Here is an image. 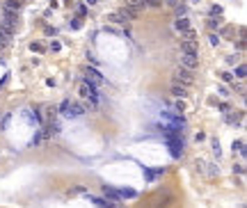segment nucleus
Returning <instances> with one entry per match:
<instances>
[{
    "label": "nucleus",
    "instance_id": "2eb2a0df",
    "mask_svg": "<svg viewBox=\"0 0 247 208\" xmlns=\"http://www.w3.org/2000/svg\"><path fill=\"white\" fill-rule=\"evenodd\" d=\"M211 147H213V153H215V156H217V158H220V156H222V149H220V142H217V139H213V142H211Z\"/></svg>",
    "mask_w": 247,
    "mask_h": 208
},
{
    "label": "nucleus",
    "instance_id": "f03ea898",
    "mask_svg": "<svg viewBox=\"0 0 247 208\" xmlns=\"http://www.w3.org/2000/svg\"><path fill=\"white\" fill-rule=\"evenodd\" d=\"M137 16V14L135 12H130L128 7H124V9H119V12H114V14H110V21L112 23H126V21H133V18Z\"/></svg>",
    "mask_w": 247,
    "mask_h": 208
},
{
    "label": "nucleus",
    "instance_id": "9d476101",
    "mask_svg": "<svg viewBox=\"0 0 247 208\" xmlns=\"http://www.w3.org/2000/svg\"><path fill=\"white\" fill-rule=\"evenodd\" d=\"M172 94L176 96V98H185V96H188L185 85H176V83H174V85H172Z\"/></svg>",
    "mask_w": 247,
    "mask_h": 208
},
{
    "label": "nucleus",
    "instance_id": "6e6552de",
    "mask_svg": "<svg viewBox=\"0 0 247 208\" xmlns=\"http://www.w3.org/2000/svg\"><path fill=\"white\" fill-rule=\"evenodd\" d=\"M174 28H176V30H178V32H185V30H188V28H190V21H188V18H185V16H178V18H176V21H174Z\"/></svg>",
    "mask_w": 247,
    "mask_h": 208
},
{
    "label": "nucleus",
    "instance_id": "bb28decb",
    "mask_svg": "<svg viewBox=\"0 0 247 208\" xmlns=\"http://www.w3.org/2000/svg\"><path fill=\"white\" fill-rule=\"evenodd\" d=\"M211 43H220V37H217V35H211Z\"/></svg>",
    "mask_w": 247,
    "mask_h": 208
},
{
    "label": "nucleus",
    "instance_id": "9b49d317",
    "mask_svg": "<svg viewBox=\"0 0 247 208\" xmlns=\"http://www.w3.org/2000/svg\"><path fill=\"white\" fill-rule=\"evenodd\" d=\"M21 9V0H5V12H18Z\"/></svg>",
    "mask_w": 247,
    "mask_h": 208
},
{
    "label": "nucleus",
    "instance_id": "f3484780",
    "mask_svg": "<svg viewBox=\"0 0 247 208\" xmlns=\"http://www.w3.org/2000/svg\"><path fill=\"white\" fill-rule=\"evenodd\" d=\"M41 139H43V135H41V133H37V135H35V137H32V142H30V147H37V144H39V142H41Z\"/></svg>",
    "mask_w": 247,
    "mask_h": 208
},
{
    "label": "nucleus",
    "instance_id": "a211bd4d",
    "mask_svg": "<svg viewBox=\"0 0 247 208\" xmlns=\"http://www.w3.org/2000/svg\"><path fill=\"white\" fill-rule=\"evenodd\" d=\"M174 110H176V112H183V110H185V103H183V98H181V101H176Z\"/></svg>",
    "mask_w": 247,
    "mask_h": 208
},
{
    "label": "nucleus",
    "instance_id": "c85d7f7f",
    "mask_svg": "<svg viewBox=\"0 0 247 208\" xmlns=\"http://www.w3.org/2000/svg\"><path fill=\"white\" fill-rule=\"evenodd\" d=\"M87 2H89V5H94V2H99V0H87Z\"/></svg>",
    "mask_w": 247,
    "mask_h": 208
},
{
    "label": "nucleus",
    "instance_id": "ddd939ff",
    "mask_svg": "<svg viewBox=\"0 0 247 208\" xmlns=\"http://www.w3.org/2000/svg\"><path fill=\"white\" fill-rule=\"evenodd\" d=\"M183 39L185 41H197V32L192 30V28H188V30L183 32Z\"/></svg>",
    "mask_w": 247,
    "mask_h": 208
},
{
    "label": "nucleus",
    "instance_id": "393cba45",
    "mask_svg": "<svg viewBox=\"0 0 247 208\" xmlns=\"http://www.w3.org/2000/svg\"><path fill=\"white\" fill-rule=\"evenodd\" d=\"M222 80H224V83H231V73H226V71H224V73H222Z\"/></svg>",
    "mask_w": 247,
    "mask_h": 208
},
{
    "label": "nucleus",
    "instance_id": "c756f323",
    "mask_svg": "<svg viewBox=\"0 0 247 208\" xmlns=\"http://www.w3.org/2000/svg\"><path fill=\"white\" fill-rule=\"evenodd\" d=\"M190 2H197V0H190Z\"/></svg>",
    "mask_w": 247,
    "mask_h": 208
},
{
    "label": "nucleus",
    "instance_id": "7ed1b4c3",
    "mask_svg": "<svg viewBox=\"0 0 247 208\" xmlns=\"http://www.w3.org/2000/svg\"><path fill=\"white\" fill-rule=\"evenodd\" d=\"M80 96H85V98H99V91H96V85H89V83H80Z\"/></svg>",
    "mask_w": 247,
    "mask_h": 208
},
{
    "label": "nucleus",
    "instance_id": "0eeeda50",
    "mask_svg": "<svg viewBox=\"0 0 247 208\" xmlns=\"http://www.w3.org/2000/svg\"><path fill=\"white\" fill-rule=\"evenodd\" d=\"M126 7H128L130 12H135V14H137L142 7H147V2H144V0H126Z\"/></svg>",
    "mask_w": 247,
    "mask_h": 208
},
{
    "label": "nucleus",
    "instance_id": "20e7f679",
    "mask_svg": "<svg viewBox=\"0 0 247 208\" xmlns=\"http://www.w3.org/2000/svg\"><path fill=\"white\" fill-rule=\"evenodd\" d=\"M197 64H199V55H190V53H183V55H181V66H185V69H195Z\"/></svg>",
    "mask_w": 247,
    "mask_h": 208
},
{
    "label": "nucleus",
    "instance_id": "b1692460",
    "mask_svg": "<svg viewBox=\"0 0 247 208\" xmlns=\"http://www.w3.org/2000/svg\"><path fill=\"white\" fill-rule=\"evenodd\" d=\"M30 48H32V50H37V53H41V50H43V46H41V43H32Z\"/></svg>",
    "mask_w": 247,
    "mask_h": 208
},
{
    "label": "nucleus",
    "instance_id": "a878e982",
    "mask_svg": "<svg viewBox=\"0 0 247 208\" xmlns=\"http://www.w3.org/2000/svg\"><path fill=\"white\" fill-rule=\"evenodd\" d=\"M208 25H211V28H215V25H220V18H217V21H215V18H211V21H208Z\"/></svg>",
    "mask_w": 247,
    "mask_h": 208
},
{
    "label": "nucleus",
    "instance_id": "423d86ee",
    "mask_svg": "<svg viewBox=\"0 0 247 208\" xmlns=\"http://www.w3.org/2000/svg\"><path fill=\"white\" fill-rule=\"evenodd\" d=\"M181 50H183V53H190V55H199V53H197V43H195V41H185V39H183V41H181Z\"/></svg>",
    "mask_w": 247,
    "mask_h": 208
},
{
    "label": "nucleus",
    "instance_id": "dca6fc26",
    "mask_svg": "<svg viewBox=\"0 0 247 208\" xmlns=\"http://www.w3.org/2000/svg\"><path fill=\"white\" fill-rule=\"evenodd\" d=\"M9 43V35H5V32H0V48H5Z\"/></svg>",
    "mask_w": 247,
    "mask_h": 208
},
{
    "label": "nucleus",
    "instance_id": "f8f14e48",
    "mask_svg": "<svg viewBox=\"0 0 247 208\" xmlns=\"http://www.w3.org/2000/svg\"><path fill=\"white\" fill-rule=\"evenodd\" d=\"M103 195H105V197H110V199H122V197H119V190H114V188H108V185H103Z\"/></svg>",
    "mask_w": 247,
    "mask_h": 208
},
{
    "label": "nucleus",
    "instance_id": "f257e3e1",
    "mask_svg": "<svg viewBox=\"0 0 247 208\" xmlns=\"http://www.w3.org/2000/svg\"><path fill=\"white\" fill-rule=\"evenodd\" d=\"M172 80H174L176 85H185V87H188V85H192V80H195V78H192L190 69H185V66H178V69L172 73Z\"/></svg>",
    "mask_w": 247,
    "mask_h": 208
},
{
    "label": "nucleus",
    "instance_id": "4468645a",
    "mask_svg": "<svg viewBox=\"0 0 247 208\" xmlns=\"http://www.w3.org/2000/svg\"><path fill=\"white\" fill-rule=\"evenodd\" d=\"M119 197H128V199H133V197H137V192H135L133 188H126V190H119Z\"/></svg>",
    "mask_w": 247,
    "mask_h": 208
},
{
    "label": "nucleus",
    "instance_id": "5701e85b",
    "mask_svg": "<svg viewBox=\"0 0 247 208\" xmlns=\"http://www.w3.org/2000/svg\"><path fill=\"white\" fill-rule=\"evenodd\" d=\"M217 91H220V96H229V89H226V87H217Z\"/></svg>",
    "mask_w": 247,
    "mask_h": 208
},
{
    "label": "nucleus",
    "instance_id": "6ab92c4d",
    "mask_svg": "<svg viewBox=\"0 0 247 208\" xmlns=\"http://www.w3.org/2000/svg\"><path fill=\"white\" fill-rule=\"evenodd\" d=\"M236 76H238V78H245V64H240L238 69H236Z\"/></svg>",
    "mask_w": 247,
    "mask_h": 208
},
{
    "label": "nucleus",
    "instance_id": "1a4fd4ad",
    "mask_svg": "<svg viewBox=\"0 0 247 208\" xmlns=\"http://www.w3.org/2000/svg\"><path fill=\"white\" fill-rule=\"evenodd\" d=\"M71 110H66V117H80V114H85V108H82L80 103H76V105H69Z\"/></svg>",
    "mask_w": 247,
    "mask_h": 208
},
{
    "label": "nucleus",
    "instance_id": "aec40b11",
    "mask_svg": "<svg viewBox=\"0 0 247 208\" xmlns=\"http://www.w3.org/2000/svg\"><path fill=\"white\" fill-rule=\"evenodd\" d=\"M69 101H62V105H60V112H66V110H69Z\"/></svg>",
    "mask_w": 247,
    "mask_h": 208
},
{
    "label": "nucleus",
    "instance_id": "412c9836",
    "mask_svg": "<svg viewBox=\"0 0 247 208\" xmlns=\"http://www.w3.org/2000/svg\"><path fill=\"white\" fill-rule=\"evenodd\" d=\"M144 2H147V5H151V7H158V5H160L163 0H144Z\"/></svg>",
    "mask_w": 247,
    "mask_h": 208
},
{
    "label": "nucleus",
    "instance_id": "4be33fe9",
    "mask_svg": "<svg viewBox=\"0 0 247 208\" xmlns=\"http://www.w3.org/2000/svg\"><path fill=\"white\" fill-rule=\"evenodd\" d=\"M60 48H62L60 41H53V43H51V50H60Z\"/></svg>",
    "mask_w": 247,
    "mask_h": 208
},
{
    "label": "nucleus",
    "instance_id": "cd10ccee",
    "mask_svg": "<svg viewBox=\"0 0 247 208\" xmlns=\"http://www.w3.org/2000/svg\"><path fill=\"white\" fill-rule=\"evenodd\" d=\"M165 2H167L169 7H176V5H178V0H165Z\"/></svg>",
    "mask_w": 247,
    "mask_h": 208
},
{
    "label": "nucleus",
    "instance_id": "39448f33",
    "mask_svg": "<svg viewBox=\"0 0 247 208\" xmlns=\"http://www.w3.org/2000/svg\"><path fill=\"white\" fill-rule=\"evenodd\" d=\"M85 73H87L85 83H89V85H101V83H103V76H101L96 69H87Z\"/></svg>",
    "mask_w": 247,
    "mask_h": 208
}]
</instances>
